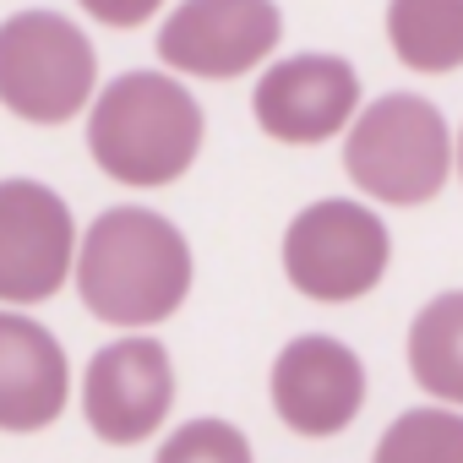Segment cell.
<instances>
[{"label":"cell","mask_w":463,"mask_h":463,"mask_svg":"<svg viewBox=\"0 0 463 463\" xmlns=\"http://www.w3.org/2000/svg\"><path fill=\"white\" fill-rule=\"evenodd\" d=\"M77 295L109 327H158L191 295V246L153 207H104L77 251Z\"/></svg>","instance_id":"6da1fadb"},{"label":"cell","mask_w":463,"mask_h":463,"mask_svg":"<svg viewBox=\"0 0 463 463\" xmlns=\"http://www.w3.org/2000/svg\"><path fill=\"white\" fill-rule=\"evenodd\" d=\"M202 104L164 71H126L93 93L88 153L120 185H175L202 153Z\"/></svg>","instance_id":"7a4b0ae2"},{"label":"cell","mask_w":463,"mask_h":463,"mask_svg":"<svg viewBox=\"0 0 463 463\" xmlns=\"http://www.w3.org/2000/svg\"><path fill=\"white\" fill-rule=\"evenodd\" d=\"M344 169L365 196L387 207L430 202L452 169V137L441 109L420 93H382L354 115L344 142Z\"/></svg>","instance_id":"3957f363"},{"label":"cell","mask_w":463,"mask_h":463,"mask_svg":"<svg viewBox=\"0 0 463 463\" xmlns=\"http://www.w3.org/2000/svg\"><path fill=\"white\" fill-rule=\"evenodd\" d=\"M99 93V55L61 12H17L0 23V104L28 126H66Z\"/></svg>","instance_id":"277c9868"},{"label":"cell","mask_w":463,"mask_h":463,"mask_svg":"<svg viewBox=\"0 0 463 463\" xmlns=\"http://www.w3.org/2000/svg\"><path fill=\"white\" fill-rule=\"evenodd\" d=\"M387 262H392L387 223L349 196H322L300 207L295 223L284 229V273L317 306L365 300L387 279Z\"/></svg>","instance_id":"5b68a950"},{"label":"cell","mask_w":463,"mask_h":463,"mask_svg":"<svg viewBox=\"0 0 463 463\" xmlns=\"http://www.w3.org/2000/svg\"><path fill=\"white\" fill-rule=\"evenodd\" d=\"M77 268V218L44 180H0V306H44Z\"/></svg>","instance_id":"8992f818"},{"label":"cell","mask_w":463,"mask_h":463,"mask_svg":"<svg viewBox=\"0 0 463 463\" xmlns=\"http://www.w3.org/2000/svg\"><path fill=\"white\" fill-rule=\"evenodd\" d=\"M279 39L284 17L273 0H180L158 28V61L185 77L229 82L257 71Z\"/></svg>","instance_id":"52a82bcc"},{"label":"cell","mask_w":463,"mask_h":463,"mask_svg":"<svg viewBox=\"0 0 463 463\" xmlns=\"http://www.w3.org/2000/svg\"><path fill=\"white\" fill-rule=\"evenodd\" d=\"M175 403V365L158 338H120L88 360L82 376V414L99 441L137 447L147 441Z\"/></svg>","instance_id":"ba28073f"},{"label":"cell","mask_w":463,"mask_h":463,"mask_svg":"<svg viewBox=\"0 0 463 463\" xmlns=\"http://www.w3.org/2000/svg\"><path fill=\"white\" fill-rule=\"evenodd\" d=\"M360 403H365V365L344 338L300 333L273 360V409L295 436L327 441L354 425Z\"/></svg>","instance_id":"9c48e42d"},{"label":"cell","mask_w":463,"mask_h":463,"mask_svg":"<svg viewBox=\"0 0 463 463\" xmlns=\"http://www.w3.org/2000/svg\"><path fill=\"white\" fill-rule=\"evenodd\" d=\"M360 109V77L344 55H289L262 71L251 115L273 142L317 147L338 137Z\"/></svg>","instance_id":"30bf717a"},{"label":"cell","mask_w":463,"mask_h":463,"mask_svg":"<svg viewBox=\"0 0 463 463\" xmlns=\"http://www.w3.org/2000/svg\"><path fill=\"white\" fill-rule=\"evenodd\" d=\"M66 398L71 365L61 338L23 311H0V430H44L66 414Z\"/></svg>","instance_id":"8fae6325"},{"label":"cell","mask_w":463,"mask_h":463,"mask_svg":"<svg viewBox=\"0 0 463 463\" xmlns=\"http://www.w3.org/2000/svg\"><path fill=\"white\" fill-rule=\"evenodd\" d=\"M409 371L430 398L463 403V289L420 306L409 322Z\"/></svg>","instance_id":"7c38bea8"},{"label":"cell","mask_w":463,"mask_h":463,"mask_svg":"<svg viewBox=\"0 0 463 463\" xmlns=\"http://www.w3.org/2000/svg\"><path fill=\"white\" fill-rule=\"evenodd\" d=\"M387 39L409 71H458L463 0H387Z\"/></svg>","instance_id":"4fadbf2b"},{"label":"cell","mask_w":463,"mask_h":463,"mask_svg":"<svg viewBox=\"0 0 463 463\" xmlns=\"http://www.w3.org/2000/svg\"><path fill=\"white\" fill-rule=\"evenodd\" d=\"M371 463H463V414L452 409H409L398 414Z\"/></svg>","instance_id":"5bb4252c"},{"label":"cell","mask_w":463,"mask_h":463,"mask_svg":"<svg viewBox=\"0 0 463 463\" xmlns=\"http://www.w3.org/2000/svg\"><path fill=\"white\" fill-rule=\"evenodd\" d=\"M153 463H251V441L229 420H185Z\"/></svg>","instance_id":"9a60e30c"},{"label":"cell","mask_w":463,"mask_h":463,"mask_svg":"<svg viewBox=\"0 0 463 463\" xmlns=\"http://www.w3.org/2000/svg\"><path fill=\"white\" fill-rule=\"evenodd\" d=\"M77 6L93 17V23H104V28H142L164 0H77Z\"/></svg>","instance_id":"2e32d148"},{"label":"cell","mask_w":463,"mask_h":463,"mask_svg":"<svg viewBox=\"0 0 463 463\" xmlns=\"http://www.w3.org/2000/svg\"><path fill=\"white\" fill-rule=\"evenodd\" d=\"M458 175H463V137H458Z\"/></svg>","instance_id":"e0dca14e"}]
</instances>
